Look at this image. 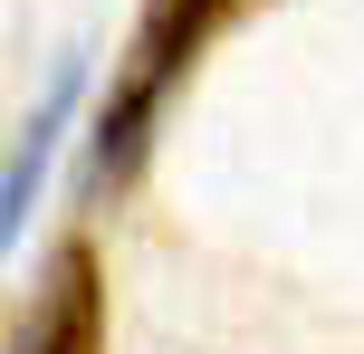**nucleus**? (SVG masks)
<instances>
[{
    "mask_svg": "<svg viewBox=\"0 0 364 354\" xmlns=\"http://www.w3.org/2000/svg\"><path fill=\"white\" fill-rule=\"evenodd\" d=\"M220 10H230V0H144L125 57H115V96H106V115H96V172H106V182L144 163V144H154V125H164L182 67H192L201 38L220 29Z\"/></svg>",
    "mask_w": 364,
    "mask_h": 354,
    "instance_id": "f257e3e1",
    "label": "nucleus"
},
{
    "mask_svg": "<svg viewBox=\"0 0 364 354\" xmlns=\"http://www.w3.org/2000/svg\"><path fill=\"white\" fill-rule=\"evenodd\" d=\"M10 354H106V278H96V249L87 240H68L48 259V278H38Z\"/></svg>",
    "mask_w": 364,
    "mask_h": 354,
    "instance_id": "f03ea898",
    "label": "nucleus"
},
{
    "mask_svg": "<svg viewBox=\"0 0 364 354\" xmlns=\"http://www.w3.org/2000/svg\"><path fill=\"white\" fill-rule=\"evenodd\" d=\"M77 87H87V57H68V67L48 77V96L29 106V125L10 134V163H0V259H10L19 230H29V201H38V182H48V163H58L68 115H77Z\"/></svg>",
    "mask_w": 364,
    "mask_h": 354,
    "instance_id": "7ed1b4c3",
    "label": "nucleus"
}]
</instances>
